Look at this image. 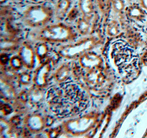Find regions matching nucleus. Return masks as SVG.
Returning a JSON list of instances; mask_svg holds the SVG:
<instances>
[{"mask_svg": "<svg viewBox=\"0 0 147 138\" xmlns=\"http://www.w3.org/2000/svg\"><path fill=\"white\" fill-rule=\"evenodd\" d=\"M79 9L84 15L90 16L93 12V0H79Z\"/></svg>", "mask_w": 147, "mask_h": 138, "instance_id": "9b49d317", "label": "nucleus"}, {"mask_svg": "<svg viewBox=\"0 0 147 138\" xmlns=\"http://www.w3.org/2000/svg\"><path fill=\"white\" fill-rule=\"evenodd\" d=\"M48 53V48L45 44H40L36 47V54L40 59H43L46 57Z\"/></svg>", "mask_w": 147, "mask_h": 138, "instance_id": "f8f14e48", "label": "nucleus"}, {"mask_svg": "<svg viewBox=\"0 0 147 138\" xmlns=\"http://www.w3.org/2000/svg\"><path fill=\"white\" fill-rule=\"evenodd\" d=\"M8 0H0V3H1V4L2 5V4H3V3H5L6 2H7Z\"/></svg>", "mask_w": 147, "mask_h": 138, "instance_id": "2eb2a0df", "label": "nucleus"}, {"mask_svg": "<svg viewBox=\"0 0 147 138\" xmlns=\"http://www.w3.org/2000/svg\"><path fill=\"white\" fill-rule=\"evenodd\" d=\"M71 6V0H59L55 6V14L59 18H63Z\"/></svg>", "mask_w": 147, "mask_h": 138, "instance_id": "1a4fd4ad", "label": "nucleus"}, {"mask_svg": "<svg viewBox=\"0 0 147 138\" xmlns=\"http://www.w3.org/2000/svg\"><path fill=\"white\" fill-rule=\"evenodd\" d=\"M22 59L20 58V57H17L15 56L13 57L11 60V62L12 66H14V67H20L22 63Z\"/></svg>", "mask_w": 147, "mask_h": 138, "instance_id": "ddd939ff", "label": "nucleus"}, {"mask_svg": "<svg viewBox=\"0 0 147 138\" xmlns=\"http://www.w3.org/2000/svg\"><path fill=\"white\" fill-rule=\"evenodd\" d=\"M96 42V39L94 38H87L63 48L61 53L63 56L67 57H74L79 55H83L86 51L92 48L95 45Z\"/></svg>", "mask_w": 147, "mask_h": 138, "instance_id": "39448f33", "label": "nucleus"}, {"mask_svg": "<svg viewBox=\"0 0 147 138\" xmlns=\"http://www.w3.org/2000/svg\"><path fill=\"white\" fill-rule=\"evenodd\" d=\"M74 34L71 28L63 24L47 26L36 35L38 39L54 42H62L72 39Z\"/></svg>", "mask_w": 147, "mask_h": 138, "instance_id": "20e7f679", "label": "nucleus"}, {"mask_svg": "<svg viewBox=\"0 0 147 138\" xmlns=\"http://www.w3.org/2000/svg\"><path fill=\"white\" fill-rule=\"evenodd\" d=\"M54 10L44 5H32L27 8L23 14L26 24L31 27H39L46 24L52 18Z\"/></svg>", "mask_w": 147, "mask_h": 138, "instance_id": "7ed1b4c3", "label": "nucleus"}, {"mask_svg": "<svg viewBox=\"0 0 147 138\" xmlns=\"http://www.w3.org/2000/svg\"><path fill=\"white\" fill-rule=\"evenodd\" d=\"M20 57L23 62L28 66H30L33 62V51L30 46L24 45L20 48Z\"/></svg>", "mask_w": 147, "mask_h": 138, "instance_id": "6e6552de", "label": "nucleus"}, {"mask_svg": "<svg viewBox=\"0 0 147 138\" xmlns=\"http://www.w3.org/2000/svg\"><path fill=\"white\" fill-rule=\"evenodd\" d=\"M47 101L51 111L62 117L83 112L89 103L87 93L80 86L71 82L51 87L47 92Z\"/></svg>", "mask_w": 147, "mask_h": 138, "instance_id": "f257e3e1", "label": "nucleus"}, {"mask_svg": "<svg viewBox=\"0 0 147 138\" xmlns=\"http://www.w3.org/2000/svg\"><path fill=\"white\" fill-rule=\"evenodd\" d=\"M78 10L77 8H72L70 12L68 14V18L69 20H74L78 15Z\"/></svg>", "mask_w": 147, "mask_h": 138, "instance_id": "4468645a", "label": "nucleus"}, {"mask_svg": "<svg viewBox=\"0 0 147 138\" xmlns=\"http://www.w3.org/2000/svg\"><path fill=\"white\" fill-rule=\"evenodd\" d=\"M111 56L115 65L123 74L128 75L132 68L137 66L138 59L134 49L124 41H118L114 43Z\"/></svg>", "mask_w": 147, "mask_h": 138, "instance_id": "f03ea898", "label": "nucleus"}, {"mask_svg": "<svg viewBox=\"0 0 147 138\" xmlns=\"http://www.w3.org/2000/svg\"><path fill=\"white\" fill-rule=\"evenodd\" d=\"M90 16L84 15L80 18L77 22V28L78 32L82 35H86L90 30Z\"/></svg>", "mask_w": 147, "mask_h": 138, "instance_id": "9d476101", "label": "nucleus"}, {"mask_svg": "<svg viewBox=\"0 0 147 138\" xmlns=\"http://www.w3.org/2000/svg\"><path fill=\"white\" fill-rule=\"evenodd\" d=\"M84 78L87 84L93 88H98L103 81V75L98 67L88 69Z\"/></svg>", "mask_w": 147, "mask_h": 138, "instance_id": "423d86ee", "label": "nucleus"}, {"mask_svg": "<svg viewBox=\"0 0 147 138\" xmlns=\"http://www.w3.org/2000/svg\"><path fill=\"white\" fill-rule=\"evenodd\" d=\"M100 61L98 55L93 53H85L82 55L80 59L81 65L88 69L98 67Z\"/></svg>", "mask_w": 147, "mask_h": 138, "instance_id": "0eeeda50", "label": "nucleus"}]
</instances>
